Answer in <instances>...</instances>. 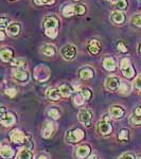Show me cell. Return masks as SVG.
Instances as JSON below:
<instances>
[{
  "mask_svg": "<svg viewBox=\"0 0 141 159\" xmlns=\"http://www.w3.org/2000/svg\"><path fill=\"white\" fill-rule=\"evenodd\" d=\"M58 27H60V22H58V19L54 16H48L43 20L45 34L48 37L55 38L58 33Z\"/></svg>",
  "mask_w": 141,
  "mask_h": 159,
  "instance_id": "cell-1",
  "label": "cell"
},
{
  "mask_svg": "<svg viewBox=\"0 0 141 159\" xmlns=\"http://www.w3.org/2000/svg\"><path fill=\"white\" fill-rule=\"evenodd\" d=\"M84 137H85V133H84L83 129H73L66 133L65 140L67 143H76V142H80L81 140H83Z\"/></svg>",
  "mask_w": 141,
  "mask_h": 159,
  "instance_id": "cell-2",
  "label": "cell"
},
{
  "mask_svg": "<svg viewBox=\"0 0 141 159\" xmlns=\"http://www.w3.org/2000/svg\"><path fill=\"white\" fill-rule=\"evenodd\" d=\"M97 130H98L99 134L102 136H107V135L111 134L112 125H111L109 117L105 116L103 119L100 120L98 122V124H97Z\"/></svg>",
  "mask_w": 141,
  "mask_h": 159,
  "instance_id": "cell-3",
  "label": "cell"
},
{
  "mask_svg": "<svg viewBox=\"0 0 141 159\" xmlns=\"http://www.w3.org/2000/svg\"><path fill=\"white\" fill-rule=\"evenodd\" d=\"M0 122H1V124L3 126H11L16 122V119H15V116L12 112L7 111L6 107H1V110H0Z\"/></svg>",
  "mask_w": 141,
  "mask_h": 159,
  "instance_id": "cell-4",
  "label": "cell"
},
{
  "mask_svg": "<svg viewBox=\"0 0 141 159\" xmlns=\"http://www.w3.org/2000/svg\"><path fill=\"white\" fill-rule=\"evenodd\" d=\"M120 69H121V72L125 78L132 79L135 76V70H134V68H133L130 60H127V58H123V60L120 61Z\"/></svg>",
  "mask_w": 141,
  "mask_h": 159,
  "instance_id": "cell-5",
  "label": "cell"
},
{
  "mask_svg": "<svg viewBox=\"0 0 141 159\" xmlns=\"http://www.w3.org/2000/svg\"><path fill=\"white\" fill-rule=\"evenodd\" d=\"M78 119L83 125H85L86 127H89L92 122V111L88 108L80 109L78 114Z\"/></svg>",
  "mask_w": 141,
  "mask_h": 159,
  "instance_id": "cell-6",
  "label": "cell"
},
{
  "mask_svg": "<svg viewBox=\"0 0 141 159\" xmlns=\"http://www.w3.org/2000/svg\"><path fill=\"white\" fill-rule=\"evenodd\" d=\"M34 76L38 82H46L50 76V70L45 65H39L35 68Z\"/></svg>",
  "mask_w": 141,
  "mask_h": 159,
  "instance_id": "cell-7",
  "label": "cell"
},
{
  "mask_svg": "<svg viewBox=\"0 0 141 159\" xmlns=\"http://www.w3.org/2000/svg\"><path fill=\"white\" fill-rule=\"evenodd\" d=\"M61 54L66 61H72L76 55V48L73 45H66L61 49Z\"/></svg>",
  "mask_w": 141,
  "mask_h": 159,
  "instance_id": "cell-8",
  "label": "cell"
},
{
  "mask_svg": "<svg viewBox=\"0 0 141 159\" xmlns=\"http://www.w3.org/2000/svg\"><path fill=\"white\" fill-rule=\"evenodd\" d=\"M121 85V81L117 76H108L105 81V88L108 91H118Z\"/></svg>",
  "mask_w": 141,
  "mask_h": 159,
  "instance_id": "cell-9",
  "label": "cell"
},
{
  "mask_svg": "<svg viewBox=\"0 0 141 159\" xmlns=\"http://www.w3.org/2000/svg\"><path fill=\"white\" fill-rule=\"evenodd\" d=\"M10 138H11V140L14 143H16V144H22V143H25L28 141L25 133L17 129L12 130L11 134H10Z\"/></svg>",
  "mask_w": 141,
  "mask_h": 159,
  "instance_id": "cell-10",
  "label": "cell"
},
{
  "mask_svg": "<svg viewBox=\"0 0 141 159\" xmlns=\"http://www.w3.org/2000/svg\"><path fill=\"white\" fill-rule=\"evenodd\" d=\"M55 129H56V127H55L54 123L51 121L46 122L45 126H43V129L42 130V136L43 138H46V139H48V138L52 137L53 134L55 133Z\"/></svg>",
  "mask_w": 141,
  "mask_h": 159,
  "instance_id": "cell-11",
  "label": "cell"
},
{
  "mask_svg": "<svg viewBox=\"0 0 141 159\" xmlns=\"http://www.w3.org/2000/svg\"><path fill=\"white\" fill-rule=\"evenodd\" d=\"M12 76L17 82H27L29 80V74L22 69H14L12 71Z\"/></svg>",
  "mask_w": 141,
  "mask_h": 159,
  "instance_id": "cell-12",
  "label": "cell"
},
{
  "mask_svg": "<svg viewBox=\"0 0 141 159\" xmlns=\"http://www.w3.org/2000/svg\"><path fill=\"white\" fill-rule=\"evenodd\" d=\"M90 151H91V148L88 144H82V145H80V147L76 148L75 155L78 158L84 159V158H86L89 154H90Z\"/></svg>",
  "mask_w": 141,
  "mask_h": 159,
  "instance_id": "cell-13",
  "label": "cell"
},
{
  "mask_svg": "<svg viewBox=\"0 0 141 159\" xmlns=\"http://www.w3.org/2000/svg\"><path fill=\"white\" fill-rule=\"evenodd\" d=\"M109 114H111V116L114 119H121L125 115V110L121 106H119V105H114L109 109Z\"/></svg>",
  "mask_w": 141,
  "mask_h": 159,
  "instance_id": "cell-14",
  "label": "cell"
},
{
  "mask_svg": "<svg viewBox=\"0 0 141 159\" xmlns=\"http://www.w3.org/2000/svg\"><path fill=\"white\" fill-rule=\"evenodd\" d=\"M14 150L10 147V145L7 144H2L1 148H0V155H1L2 158L4 159H11L13 156H14Z\"/></svg>",
  "mask_w": 141,
  "mask_h": 159,
  "instance_id": "cell-15",
  "label": "cell"
},
{
  "mask_svg": "<svg viewBox=\"0 0 141 159\" xmlns=\"http://www.w3.org/2000/svg\"><path fill=\"white\" fill-rule=\"evenodd\" d=\"M20 31H21V27L18 22H12L7 28V34H10L11 36H18L20 34Z\"/></svg>",
  "mask_w": 141,
  "mask_h": 159,
  "instance_id": "cell-16",
  "label": "cell"
},
{
  "mask_svg": "<svg viewBox=\"0 0 141 159\" xmlns=\"http://www.w3.org/2000/svg\"><path fill=\"white\" fill-rule=\"evenodd\" d=\"M101 50V43H100L99 40L97 39H91L88 43V51L91 53V54L96 55L98 54Z\"/></svg>",
  "mask_w": 141,
  "mask_h": 159,
  "instance_id": "cell-17",
  "label": "cell"
},
{
  "mask_svg": "<svg viewBox=\"0 0 141 159\" xmlns=\"http://www.w3.org/2000/svg\"><path fill=\"white\" fill-rule=\"evenodd\" d=\"M130 123L132 125L141 124V106L137 107V108L135 109L134 114L130 118Z\"/></svg>",
  "mask_w": 141,
  "mask_h": 159,
  "instance_id": "cell-18",
  "label": "cell"
},
{
  "mask_svg": "<svg viewBox=\"0 0 141 159\" xmlns=\"http://www.w3.org/2000/svg\"><path fill=\"white\" fill-rule=\"evenodd\" d=\"M111 19L115 25H122L125 20V16L121 11H115L112 12Z\"/></svg>",
  "mask_w": 141,
  "mask_h": 159,
  "instance_id": "cell-19",
  "label": "cell"
},
{
  "mask_svg": "<svg viewBox=\"0 0 141 159\" xmlns=\"http://www.w3.org/2000/svg\"><path fill=\"white\" fill-rule=\"evenodd\" d=\"M103 67L105 70H107V71H115L117 68L116 61L112 57H106L103 61Z\"/></svg>",
  "mask_w": 141,
  "mask_h": 159,
  "instance_id": "cell-20",
  "label": "cell"
},
{
  "mask_svg": "<svg viewBox=\"0 0 141 159\" xmlns=\"http://www.w3.org/2000/svg\"><path fill=\"white\" fill-rule=\"evenodd\" d=\"M46 94H47V98L51 101H58L61 97L60 90L55 88H49L46 92Z\"/></svg>",
  "mask_w": 141,
  "mask_h": 159,
  "instance_id": "cell-21",
  "label": "cell"
},
{
  "mask_svg": "<svg viewBox=\"0 0 141 159\" xmlns=\"http://www.w3.org/2000/svg\"><path fill=\"white\" fill-rule=\"evenodd\" d=\"M42 52L46 56H54L56 54V48L53 45L46 43L42 47Z\"/></svg>",
  "mask_w": 141,
  "mask_h": 159,
  "instance_id": "cell-22",
  "label": "cell"
},
{
  "mask_svg": "<svg viewBox=\"0 0 141 159\" xmlns=\"http://www.w3.org/2000/svg\"><path fill=\"white\" fill-rule=\"evenodd\" d=\"M94 76V71L91 68L85 67L83 69H81L80 71V78L82 80H90Z\"/></svg>",
  "mask_w": 141,
  "mask_h": 159,
  "instance_id": "cell-23",
  "label": "cell"
},
{
  "mask_svg": "<svg viewBox=\"0 0 141 159\" xmlns=\"http://www.w3.org/2000/svg\"><path fill=\"white\" fill-rule=\"evenodd\" d=\"M13 55H14V52L9 49V48H4V49L1 50L0 52V57L3 61H10L13 60Z\"/></svg>",
  "mask_w": 141,
  "mask_h": 159,
  "instance_id": "cell-24",
  "label": "cell"
},
{
  "mask_svg": "<svg viewBox=\"0 0 141 159\" xmlns=\"http://www.w3.org/2000/svg\"><path fill=\"white\" fill-rule=\"evenodd\" d=\"M11 65L17 69H22V68L27 67V61H25V58L17 57V58H14V60L11 61Z\"/></svg>",
  "mask_w": 141,
  "mask_h": 159,
  "instance_id": "cell-25",
  "label": "cell"
},
{
  "mask_svg": "<svg viewBox=\"0 0 141 159\" xmlns=\"http://www.w3.org/2000/svg\"><path fill=\"white\" fill-rule=\"evenodd\" d=\"M32 157H33V154L31 152L30 148H28L20 150L18 155H17V159H32Z\"/></svg>",
  "mask_w": 141,
  "mask_h": 159,
  "instance_id": "cell-26",
  "label": "cell"
},
{
  "mask_svg": "<svg viewBox=\"0 0 141 159\" xmlns=\"http://www.w3.org/2000/svg\"><path fill=\"white\" fill-rule=\"evenodd\" d=\"M58 90H60L61 97H64V98H68V97H70L71 93H72L71 88L68 85H66V84H63V85H61L58 87Z\"/></svg>",
  "mask_w": 141,
  "mask_h": 159,
  "instance_id": "cell-27",
  "label": "cell"
},
{
  "mask_svg": "<svg viewBox=\"0 0 141 159\" xmlns=\"http://www.w3.org/2000/svg\"><path fill=\"white\" fill-rule=\"evenodd\" d=\"M121 94H129L130 91H132V86H130V83H126V82H121V85H120L119 90Z\"/></svg>",
  "mask_w": 141,
  "mask_h": 159,
  "instance_id": "cell-28",
  "label": "cell"
},
{
  "mask_svg": "<svg viewBox=\"0 0 141 159\" xmlns=\"http://www.w3.org/2000/svg\"><path fill=\"white\" fill-rule=\"evenodd\" d=\"M63 15L65 17H71V16H73V15H75V9H74V6H71V4L66 6L63 10Z\"/></svg>",
  "mask_w": 141,
  "mask_h": 159,
  "instance_id": "cell-29",
  "label": "cell"
},
{
  "mask_svg": "<svg viewBox=\"0 0 141 159\" xmlns=\"http://www.w3.org/2000/svg\"><path fill=\"white\" fill-rule=\"evenodd\" d=\"M118 139L121 141H127L130 139V130L127 129H122L118 133Z\"/></svg>",
  "mask_w": 141,
  "mask_h": 159,
  "instance_id": "cell-30",
  "label": "cell"
},
{
  "mask_svg": "<svg viewBox=\"0 0 141 159\" xmlns=\"http://www.w3.org/2000/svg\"><path fill=\"white\" fill-rule=\"evenodd\" d=\"M81 96L82 98L84 99V101H89L91 98H92V92L89 88H85V87H83L81 90Z\"/></svg>",
  "mask_w": 141,
  "mask_h": 159,
  "instance_id": "cell-31",
  "label": "cell"
},
{
  "mask_svg": "<svg viewBox=\"0 0 141 159\" xmlns=\"http://www.w3.org/2000/svg\"><path fill=\"white\" fill-rule=\"evenodd\" d=\"M115 7H117L118 11H123V10L127 9L129 3H127L126 0H117V2L115 3Z\"/></svg>",
  "mask_w": 141,
  "mask_h": 159,
  "instance_id": "cell-32",
  "label": "cell"
},
{
  "mask_svg": "<svg viewBox=\"0 0 141 159\" xmlns=\"http://www.w3.org/2000/svg\"><path fill=\"white\" fill-rule=\"evenodd\" d=\"M48 116L51 117L52 119H54V120H57L58 118L61 117V114H60V111H58V109L51 108L49 111H48Z\"/></svg>",
  "mask_w": 141,
  "mask_h": 159,
  "instance_id": "cell-33",
  "label": "cell"
},
{
  "mask_svg": "<svg viewBox=\"0 0 141 159\" xmlns=\"http://www.w3.org/2000/svg\"><path fill=\"white\" fill-rule=\"evenodd\" d=\"M73 102H74V104L76 105V106H81V105H83L84 104V99L82 98V96H81V93L80 94H76V96H74L73 97Z\"/></svg>",
  "mask_w": 141,
  "mask_h": 159,
  "instance_id": "cell-34",
  "label": "cell"
},
{
  "mask_svg": "<svg viewBox=\"0 0 141 159\" xmlns=\"http://www.w3.org/2000/svg\"><path fill=\"white\" fill-rule=\"evenodd\" d=\"M74 9H75V15H79V16L83 15L84 13H85V11H86V7L84 6H82V4L74 6Z\"/></svg>",
  "mask_w": 141,
  "mask_h": 159,
  "instance_id": "cell-35",
  "label": "cell"
},
{
  "mask_svg": "<svg viewBox=\"0 0 141 159\" xmlns=\"http://www.w3.org/2000/svg\"><path fill=\"white\" fill-rule=\"evenodd\" d=\"M9 17L7 16H1V18H0V27H1V29H4V28H7L9 27Z\"/></svg>",
  "mask_w": 141,
  "mask_h": 159,
  "instance_id": "cell-36",
  "label": "cell"
},
{
  "mask_svg": "<svg viewBox=\"0 0 141 159\" xmlns=\"http://www.w3.org/2000/svg\"><path fill=\"white\" fill-rule=\"evenodd\" d=\"M132 24L136 27L141 28V15H135L132 18Z\"/></svg>",
  "mask_w": 141,
  "mask_h": 159,
  "instance_id": "cell-37",
  "label": "cell"
},
{
  "mask_svg": "<svg viewBox=\"0 0 141 159\" xmlns=\"http://www.w3.org/2000/svg\"><path fill=\"white\" fill-rule=\"evenodd\" d=\"M6 94L7 96H9L10 98H15L16 97V94H17V91H16V89H14V88H7V90H6Z\"/></svg>",
  "mask_w": 141,
  "mask_h": 159,
  "instance_id": "cell-38",
  "label": "cell"
},
{
  "mask_svg": "<svg viewBox=\"0 0 141 159\" xmlns=\"http://www.w3.org/2000/svg\"><path fill=\"white\" fill-rule=\"evenodd\" d=\"M119 159H136L135 155L132 153H124L119 157Z\"/></svg>",
  "mask_w": 141,
  "mask_h": 159,
  "instance_id": "cell-39",
  "label": "cell"
},
{
  "mask_svg": "<svg viewBox=\"0 0 141 159\" xmlns=\"http://www.w3.org/2000/svg\"><path fill=\"white\" fill-rule=\"evenodd\" d=\"M117 48H118V50H119L120 52H122V53H126V52H127V48H126V46H125L123 43H118Z\"/></svg>",
  "mask_w": 141,
  "mask_h": 159,
  "instance_id": "cell-40",
  "label": "cell"
},
{
  "mask_svg": "<svg viewBox=\"0 0 141 159\" xmlns=\"http://www.w3.org/2000/svg\"><path fill=\"white\" fill-rule=\"evenodd\" d=\"M134 86L136 87V88L141 89V74H140L139 76H137V79L135 80V82H134Z\"/></svg>",
  "mask_w": 141,
  "mask_h": 159,
  "instance_id": "cell-41",
  "label": "cell"
},
{
  "mask_svg": "<svg viewBox=\"0 0 141 159\" xmlns=\"http://www.w3.org/2000/svg\"><path fill=\"white\" fill-rule=\"evenodd\" d=\"M34 2L38 6H43V4H48V0H34Z\"/></svg>",
  "mask_w": 141,
  "mask_h": 159,
  "instance_id": "cell-42",
  "label": "cell"
},
{
  "mask_svg": "<svg viewBox=\"0 0 141 159\" xmlns=\"http://www.w3.org/2000/svg\"><path fill=\"white\" fill-rule=\"evenodd\" d=\"M37 159H49V158H48V156H46V155H43V154H42V155L38 156Z\"/></svg>",
  "mask_w": 141,
  "mask_h": 159,
  "instance_id": "cell-43",
  "label": "cell"
},
{
  "mask_svg": "<svg viewBox=\"0 0 141 159\" xmlns=\"http://www.w3.org/2000/svg\"><path fill=\"white\" fill-rule=\"evenodd\" d=\"M0 40H4V33H3V31H1V32H0Z\"/></svg>",
  "mask_w": 141,
  "mask_h": 159,
  "instance_id": "cell-44",
  "label": "cell"
},
{
  "mask_svg": "<svg viewBox=\"0 0 141 159\" xmlns=\"http://www.w3.org/2000/svg\"><path fill=\"white\" fill-rule=\"evenodd\" d=\"M88 159H100L98 155H91Z\"/></svg>",
  "mask_w": 141,
  "mask_h": 159,
  "instance_id": "cell-45",
  "label": "cell"
},
{
  "mask_svg": "<svg viewBox=\"0 0 141 159\" xmlns=\"http://www.w3.org/2000/svg\"><path fill=\"white\" fill-rule=\"evenodd\" d=\"M137 159H141V156H139V157H138Z\"/></svg>",
  "mask_w": 141,
  "mask_h": 159,
  "instance_id": "cell-46",
  "label": "cell"
},
{
  "mask_svg": "<svg viewBox=\"0 0 141 159\" xmlns=\"http://www.w3.org/2000/svg\"><path fill=\"white\" fill-rule=\"evenodd\" d=\"M140 53H141V46H140Z\"/></svg>",
  "mask_w": 141,
  "mask_h": 159,
  "instance_id": "cell-47",
  "label": "cell"
},
{
  "mask_svg": "<svg viewBox=\"0 0 141 159\" xmlns=\"http://www.w3.org/2000/svg\"><path fill=\"white\" fill-rule=\"evenodd\" d=\"M140 98H141V92H140Z\"/></svg>",
  "mask_w": 141,
  "mask_h": 159,
  "instance_id": "cell-48",
  "label": "cell"
},
{
  "mask_svg": "<svg viewBox=\"0 0 141 159\" xmlns=\"http://www.w3.org/2000/svg\"><path fill=\"white\" fill-rule=\"evenodd\" d=\"M75 1H79V0H75Z\"/></svg>",
  "mask_w": 141,
  "mask_h": 159,
  "instance_id": "cell-49",
  "label": "cell"
},
{
  "mask_svg": "<svg viewBox=\"0 0 141 159\" xmlns=\"http://www.w3.org/2000/svg\"><path fill=\"white\" fill-rule=\"evenodd\" d=\"M139 1H140V2H141V0H139Z\"/></svg>",
  "mask_w": 141,
  "mask_h": 159,
  "instance_id": "cell-50",
  "label": "cell"
}]
</instances>
